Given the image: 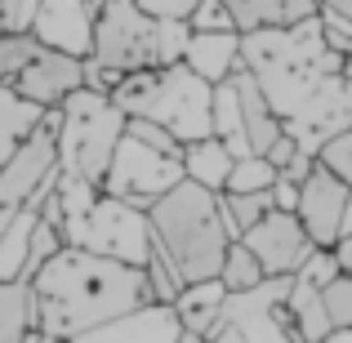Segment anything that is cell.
<instances>
[{
	"instance_id": "cell-26",
	"label": "cell",
	"mask_w": 352,
	"mask_h": 343,
	"mask_svg": "<svg viewBox=\"0 0 352 343\" xmlns=\"http://www.w3.org/2000/svg\"><path fill=\"white\" fill-rule=\"evenodd\" d=\"M339 272L326 281V312L335 326H352V232L335 241Z\"/></svg>"
},
{
	"instance_id": "cell-35",
	"label": "cell",
	"mask_w": 352,
	"mask_h": 343,
	"mask_svg": "<svg viewBox=\"0 0 352 343\" xmlns=\"http://www.w3.org/2000/svg\"><path fill=\"white\" fill-rule=\"evenodd\" d=\"M120 80H125V71H120V67H112V63H103V58H94V54L85 58V85L103 89V94H116Z\"/></svg>"
},
{
	"instance_id": "cell-19",
	"label": "cell",
	"mask_w": 352,
	"mask_h": 343,
	"mask_svg": "<svg viewBox=\"0 0 352 343\" xmlns=\"http://www.w3.org/2000/svg\"><path fill=\"white\" fill-rule=\"evenodd\" d=\"M228 299V285L223 276H206V281H188L179 294H174V312L183 321V335L188 339H206L210 326H214L219 308Z\"/></svg>"
},
{
	"instance_id": "cell-7",
	"label": "cell",
	"mask_w": 352,
	"mask_h": 343,
	"mask_svg": "<svg viewBox=\"0 0 352 343\" xmlns=\"http://www.w3.org/2000/svg\"><path fill=\"white\" fill-rule=\"evenodd\" d=\"M290 276H263L250 290H228L206 343H290Z\"/></svg>"
},
{
	"instance_id": "cell-15",
	"label": "cell",
	"mask_w": 352,
	"mask_h": 343,
	"mask_svg": "<svg viewBox=\"0 0 352 343\" xmlns=\"http://www.w3.org/2000/svg\"><path fill=\"white\" fill-rule=\"evenodd\" d=\"M14 85L23 89L27 98H36L41 107H63V98H67L72 89L85 85V58L41 45V54L23 67V76H18Z\"/></svg>"
},
{
	"instance_id": "cell-24",
	"label": "cell",
	"mask_w": 352,
	"mask_h": 343,
	"mask_svg": "<svg viewBox=\"0 0 352 343\" xmlns=\"http://www.w3.org/2000/svg\"><path fill=\"white\" fill-rule=\"evenodd\" d=\"M45 116H50V107L27 98L14 80H0V129H5V134H14L18 143H23L27 134H36V129L45 125Z\"/></svg>"
},
{
	"instance_id": "cell-20",
	"label": "cell",
	"mask_w": 352,
	"mask_h": 343,
	"mask_svg": "<svg viewBox=\"0 0 352 343\" xmlns=\"http://www.w3.org/2000/svg\"><path fill=\"white\" fill-rule=\"evenodd\" d=\"M236 165V152L223 143L219 134H206V138H192V143H183V170H188V179L206 183V188L223 192L228 188V174H232Z\"/></svg>"
},
{
	"instance_id": "cell-23",
	"label": "cell",
	"mask_w": 352,
	"mask_h": 343,
	"mask_svg": "<svg viewBox=\"0 0 352 343\" xmlns=\"http://www.w3.org/2000/svg\"><path fill=\"white\" fill-rule=\"evenodd\" d=\"M214 134L232 147L236 156H250V134H245V107H241L236 80H219L214 85Z\"/></svg>"
},
{
	"instance_id": "cell-17",
	"label": "cell",
	"mask_w": 352,
	"mask_h": 343,
	"mask_svg": "<svg viewBox=\"0 0 352 343\" xmlns=\"http://www.w3.org/2000/svg\"><path fill=\"white\" fill-rule=\"evenodd\" d=\"M285 308H290L294 339H303V343H326L330 339L335 321H330V312H326V290H321V281H312L303 267L290 272V299H285Z\"/></svg>"
},
{
	"instance_id": "cell-37",
	"label": "cell",
	"mask_w": 352,
	"mask_h": 343,
	"mask_svg": "<svg viewBox=\"0 0 352 343\" xmlns=\"http://www.w3.org/2000/svg\"><path fill=\"white\" fill-rule=\"evenodd\" d=\"M272 206L276 210H299V183H294L290 174H281V179L272 183Z\"/></svg>"
},
{
	"instance_id": "cell-6",
	"label": "cell",
	"mask_w": 352,
	"mask_h": 343,
	"mask_svg": "<svg viewBox=\"0 0 352 343\" xmlns=\"http://www.w3.org/2000/svg\"><path fill=\"white\" fill-rule=\"evenodd\" d=\"M125 107L94 85H80L58 107V165L63 174H80L103 183L116 143L125 138Z\"/></svg>"
},
{
	"instance_id": "cell-10",
	"label": "cell",
	"mask_w": 352,
	"mask_h": 343,
	"mask_svg": "<svg viewBox=\"0 0 352 343\" xmlns=\"http://www.w3.org/2000/svg\"><path fill=\"white\" fill-rule=\"evenodd\" d=\"M152 36H156V18L138 0H98L94 58L112 63L120 71L152 67Z\"/></svg>"
},
{
	"instance_id": "cell-3",
	"label": "cell",
	"mask_w": 352,
	"mask_h": 343,
	"mask_svg": "<svg viewBox=\"0 0 352 343\" xmlns=\"http://www.w3.org/2000/svg\"><path fill=\"white\" fill-rule=\"evenodd\" d=\"M147 223H152V241L170 267L179 272V281H206L219 276L223 254L232 245L219 214V192L206 188L197 179H179L161 201L147 206Z\"/></svg>"
},
{
	"instance_id": "cell-13",
	"label": "cell",
	"mask_w": 352,
	"mask_h": 343,
	"mask_svg": "<svg viewBox=\"0 0 352 343\" xmlns=\"http://www.w3.org/2000/svg\"><path fill=\"white\" fill-rule=\"evenodd\" d=\"M94 23H98V0H41L32 32L50 49L89 58L94 54Z\"/></svg>"
},
{
	"instance_id": "cell-28",
	"label": "cell",
	"mask_w": 352,
	"mask_h": 343,
	"mask_svg": "<svg viewBox=\"0 0 352 343\" xmlns=\"http://www.w3.org/2000/svg\"><path fill=\"white\" fill-rule=\"evenodd\" d=\"M276 179H281V170H276L267 156L250 152V156H236L232 174H228V188L232 192H272Z\"/></svg>"
},
{
	"instance_id": "cell-29",
	"label": "cell",
	"mask_w": 352,
	"mask_h": 343,
	"mask_svg": "<svg viewBox=\"0 0 352 343\" xmlns=\"http://www.w3.org/2000/svg\"><path fill=\"white\" fill-rule=\"evenodd\" d=\"M36 54H41L36 32H0V80H18Z\"/></svg>"
},
{
	"instance_id": "cell-1",
	"label": "cell",
	"mask_w": 352,
	"mask_h": 343,
	"mask_svg": "<svg viewBox=\"0 0 352 343\" xmlns=\"http://www.w3.org/2000/svg\"><path fill=\"white\" fill-rule=\"evenodd\" d=\"M241 63L254 71L299 152L317 156L326 138L352 125V80L344 76V54L326 41L321 9L290 27L241 32Z\"/></svg>"
},
{
	"instance_id": "cell-2",
	"label": "cell",
	"mask_w": 352,
	"mask_h": 343,
	"mask_svg": "<svg viewBox=\"0 0 352 343\" xmlns=\"http://www.w3.org/2000/svg\"><path fill=\"white\" fill-rule=\"evenodd\" d=\"M36 339H85L152 299L147 272L85 245H63L32 272Z\"/></svg>"
},
{
	"instance_id": "cell-33",
	"label": "cell",
	"mask_w": 352,
	"mask_h": 343,
	"mask_svg": "<svg viewBox=\"0 0 352 343\" xmlns=\"http://www.w3.org/2000/svg\"><path fill=\"white\" fill-rule=\"evenodd\" d=\"M188 23H192V32H228V27H236V18H232V9H228V0H197Z\"/></svg>"
},
{
	"instance_id": "cell-18",
	"label": "cell",
	"mask_w": 352,
	"mask_h": 343,
	"mask_svg": "<svg viewBox=\"0 0 352 343\" xmlns=\"http://www.w3.org/2000/svg\"><path fill=\"white\" fill-rule=\"evenodd\" d=\"M232 80H236V94H241V107H245V134H250V152L267 156V147H272L276 138L285 134L281 116L272 112V103H267V94H263V89H258L254 71H250L245 63H241V67L232 71Z\"/></svg>"
},
{
	"instance_id": "cell-5",
	"label": "cell",
	"mask_w": 352,
	"mask_h": 343,
	"mask_svg": "<svg viewBox=\"0 0 352 343\" xmlns=\"http://www.w3.org/2000/svg\"><path fill=\"white\" fill-rule=\"evenodd\" d=\"M112 98L125 107V116L161 120L183 143L214 134V85L206 76H197L188 63L125 71V80L116 85Z\"/></svg>"
},
{
	"instance_id": "cell-4",
	"label": "cell",
	"mask_w": 352,
	"mask_h": 343,
	"mask_svg": "<svg viewBox=\"0 0 352 343\" xmlns=\"http://www.w3.org/2000/svg\"><path fill=\"white\" fill-rule=\"evenodd\" d=\"M58 223L67 245H85L98 254L125 258V263H147V250H152V223H147V210L134 206L125 197H112L103 183H89L80 174H58Z\"/></svg>"
},
{
	"instance_id": "cell-36",
	"label": "cell",
	"mask_w": 352,
	"mask_h": 343,
	"mask_svg": "<svg viewBox=\"0 0 352 343\" xmlns=\"http://www.w3.org/2000/svg\"><path fill=\"white\" fill-rule=\"evenodd\" d=\"M138 5H143L152 18H183V23H188L192 9H197V0H138Z\"/></svg>"
},
{
	"instance_id": "cell-12",
	"label": "cell",
	"mask_w": 352,
	"mask_h": 343,
	"mask_svg": "<svg viewBox=\"0 0 352 343\" xmlns=\"http://www.w3.org/2000/svg\"><path fill=\"white\" fill-rule=\"evenodd\" d=\"M348 197H352V188L321 161L312 165V174L299 183V210H294V214L303 219V228H308V236L317 241V245H335V241L344 236Z\"/></svg>"
},
{
	"instance_id": "cell-30",
	"label": "cell",
	"mask_w": 352,
	"mask_h": 343,
	"mask_svg": "<svg viewBox=\"0 0 352 343\" xmlns=\"http://www.w3.org/2000/svg\"><path fill=\"white\" fill-rule=\"evenodd\" d=\"M143 272H147V285H152V299H165V303H174V294L183 290V281H179V272L170 267V258L156 250V241H152V250H147V263H143Z\"/></svg>"
},
{
	"instance_id": "cell-32",
	"label": "cell",
	"mask_w": 352,
	"mask_h": 343,
	"mask_svg": "<svg viewBox=\"0 0 352 343\" xmlns=\"http://www.w3.org/2000/svg\"><path fill=\"white\" fill-rule=\"evenodd\" d=\"M125 129H129V134H138V138H143V143L161 147V152H174V156H183V138L174 134V129H165L161 120H147V116H129V120H125Z\"/></svg>"
},
{
	"instance_id": "cell-9",
	"label": "cell",
	"mask_w": 352,
	"mask_h": 343,
	"mask_svg": "<svg viewBox=\"0 0 352 343\" xmlns=\"http://www.w3.org/2000/svg\"><path fill=\"white\" fill-rule=\"evenodd\" d=\"M179 179H188L183 156L161 152V147L143 143L138 134L125 129V138H120L116 152H112V165H107V174H103V188L112 192V197H125V201H134V206L147 210L152 201H161Z\"/></svg>"
},
{
	"instance_id": "cell-38",
	"label": "cell",
	"mask_w": 352,
	"mask_h": 343,
	"mask_svg": "<svg viewBox=\"0 0 352 343\" xmlns=\"http://www.w3.org/2000/svg\"><path fill=\"white\" fill-rule=\"evenodd\" d=\"M294 156H299V143H294V138H290V134H281V138H276V143H272V147H267V161H272V165H276V170H285V165H290V161H294Z\"/></svg>"
},
{
	"instance_id": "cell-8",
	"label": "cell",
	"mask_w": 352,
	"mask_h": 343,
	"mask_svg": "<svg viewBox=\"0 0 352 343\" xmlns=\"http://www.w3.org/2000/svg\"><path fill=\"white\" fill-rule=\"evenodd\" d=\"M58 107H50L45 125L18 143V152L0 165V236L36 201V192L58 174Z\"/></svg>"
},
{
	"instance_id": "cell-16",
	"label": "cell",
	"mask_w": 352,
	"mask_h": 343,
	"mask_svg": "<svg viewBox=\"0 0 352 343\" xmlns=\"http://www.w3.org/2000/svg\"><path fill=\"white\" fill-rule=\"evenodd\" d=\"M183 63L197 76H206L210 85H219V80H228L241 67V32L236 27H228V32H192Z\"/></svg>"
},
{
	"instance_id": "cell-39",
	"label": "cell",
	"mask_w": 352,
	"mask_h": 343,
	"mask_svg": "<svg viewBox=\"0 0 352 343\" xmlns=\"http://www.w3.org/2000/svg\"><path fill=\"white\" fill-rule=\"evenodd\" d=\"M14 152H18V138L0 129V165H5V161H9V156H14Z\"/></svg>"
},
{
	"instance_id": "cell-14",
	"label": "cell",
	"mask_w": 352,
	"mask_h": 343,
	"mask_svg": "<svg viewBox=\"0 0 352 343\" xmlns=\"http://www.w3.org/2000/svg\"><path fill=\"white\" fill-rule=\"evenodd\" d=\"M174 339H188L174 303L147 299V303H138V308L120 312L116 321L98 326L94 335H85L80 343H174Z\"/></svg>"
},
{
	"instance_id": "cell-22",
	"label": "cell",
	"mask_w": 352,
	"mask_h": 343,
	"mask_svg": "<svg viewBox=\"0 0 352 343\" xmlns=\"http://www.w3.org/2000/svg\"><path fill=\"white\" fill-rule=\"evenodd\" d=\"M236 27L241 32H254V27H290L299 18L317 14L321 0H228Z\"/></svg>"
},
{
	"instance_id": "cell-21",
	"label": "cell",
	"mask_w": 352,
	"mask_h": 343,
	"mask_svg": "<svg viewBox=\"0 0 352 343\" xmlns=\"http://www.w3.org/2000/svg\"><path fill=\"white\" fill-rule=\"evenodd\" d=\"M36 339V299L32 276H9L0 281V343Z\"/></svg>"
},
{
	"instance_id": "cell-34",
	"label": "cell",
	"mask_w": 352,
	"mask_h": 343,
	"mask_svg": "<svg viewBox=\"0 0 352 343\" xmlns=\"http://www.w3.org/2000/svg\"><path fill=\"white\" fill-rule=\"evenodd\" d=\"M41 0H0V32H32Z\"/></svg>"
},
{
	"instance_id": "cell-31",
	"label": "cell",
	"mask_w": 352,
	"mask_h": 343,
	"mask_svg": "<svg viewBox=\"0 0 352 343\" xmlns=\"http://www.w3.org/2000/svg\"><path fill=\"white\" fill-rule=\"evenodd\" d=\"M317 161L321 165H330V170L339 174V179L352 188V125L348 129H339L335 138H326V147L317 152Z\"/></svg>"
},
{
	"instance_id": "cell-40",
	"label": "cell",
	"mask_w": 352,
	"mask_h": 343,
	"mask_svg": "<svg viewBox=\"0 0 352 343\" xmlns=\"http://www.w3.org/2000/svg\"><path fill=\"white\" fill-rule=\"evenodd\" d=\"M326 343H352V326H335L330 330V339Z\"/></svg>"
},
{
	"instance_id": "cell-25",
	"label": "cell",
	"mask_w": 352,
	"mask_h": 343,
	"mask_svg": "<svg viewBox=\"0 0 352 343\" xmlns=\"http://www.w3.org/2000/svg\"><path fill=\"white\" fill-rule=\"evenodd\" d=\"M267 210H272V192H232V188L219 192V214H223V228L232 241L245 236Z\"/></svg>"
},
{
	"instance_id": "cell-41",
	"label": "cell",
	"mask_w": 352,
	"mask_h": 343,
	"mask_svg": "<svg viewBox=\"0 0 352 343\" xmlns=\"http://www.w3.org/2000/svg\"><path fill=\"white\" fill-rule=\"evenodd\" d=\"M352 232V197H348V210H344V236Z\"/></svg>"
},
{
	"instance_id": "cell-27",
	"label": "cell",
	"mask_w": 352,
	"mask_h": 343,
	"mask_svg": "<svg viewBox=\"0 0 352 343\" xmlns=\"http://www.w3.org/2000/svg\"><path fill=\"white\" fill-rule=\"evenodd\" d=\"M219 276H223L228 290H250V285H258L267 272H263L258 254L245 245V241H232V245H228V254H223V267H219Z\"/></svg>"
},
{
	"instance_id": "cell-11",
	"label": "cell",
	"mask_w": 352,
	"mask_h": 343,
	"mask_svg": "<svg viewBox=\"0 0 352 343\" xmlns=\"http://www.w3.org/2000/svg\"><path fill=\"white\" fill-rule=\"evenodd\" d=\"M241 241H245V245L258 254V263H263L267 276H290V272H299L303 258L317 250V241L308 236L303 219L294 214V210H276V206L267 210V214L258 219V223L250 228Z\"/></svg>"
}]
</instances>
